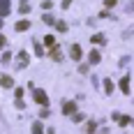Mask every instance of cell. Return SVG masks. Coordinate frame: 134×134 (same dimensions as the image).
I'll use <instances>...</instances> for the list:
<instances>
[{"instance_id": "cb8c5ba5", "label": "cell", "mask_w": 134, "mask_h": 134, "mask_svg": "<svg viewBox=\"0 0 134 134\" xmlns=\"http://www.w3.org/2000/svg\"><path fill=\"white\" fill-rule=\"evenodd\" d=\"M116 2H118V0H104V7H113Z\"/></svg>"}, {"instance_id": "277c9868", "label": "cell", "mask_w": 134, "mask_h": 134, "mask_svg": "<svg viewBox=\"0 0 134 134\" xmlns=\"http://www.w3.org/2000/svg\"><path fill=\"white\" fill-rule=\"evenodd\" d=\"M69 55H72V60H76V63L81 60L83 51H81V46H79V44H72V49H69Z\"/></svg>"}, {"instance_id": "44dd1931", "label": "cell", "mask_w": 134, "mask_h": 134, "mask_svg": "<svg viewBox=\"0 0 134 134\" xmlns=\"http://www.w3.org/2000/svg\"><path fill=\"white\" fill-rule=\"evenodd\" d=\"M42 21H44V23H55V21H53V16H51V14H44V16H42Z\"/></svg>"}, {"instance_id": "8fae6325", "label": "cell", "mask_w": 134, "mask_h": 134, "mask_svg": "<svg viewBox=\"0 0 134 134\" xmlns=\"http://www.w3.org/2000/svg\"><path fill=\"white\" fill-rule=\"evenodd\" d=\"M102 86H104V93H107V95L113 93V81H111V79H104V81H102Z\"/></svg>"}, {"instance_id": "9a60e30c", "label": "cell", "mask_w": 134, "mask_h": 134, "mask_svg": "<svg viewBox=\"0 0 134 134\" xmlns=\"http://www.w3.org/2000/svg\"><path fill=\"white\" fill-rule=\"evenodd\" d=\"M95 130H97V122H95V120H88V125H86V132H88V134H93Z\"/></svg>"}, {"instance_id": "ba28073f", "label": "cell", "mask_w": 134, "mask_h": 134, "mask_svg": "<svg viewBox=\"0 0 134 134\" xmlns=\"http://www.w3.org/2000/svg\"><path fill=\"white\" fill-rule=\"evenodd\" d=\"M14 28H16L19 32H26V30H30V21H28V19H23V21H19Z\"/></svg>"}, {"instance_id": "9c48e42d", "label": "cell", "mask_w": 134, "mask_h": 134, "mask_svg": "<svg viewBox=\"0 0 134 134\" xmlns=\"http://www.w3.org/2000/svg\"><path fill=\"white\" fill-rule=\"evenodd\" d=\"M0 83H2L5 88H12V86H14V79H12V76H7V74H0Z\"/></svg>"}, {"instance_id": "4316f807", "label": "cell", "mask_w": 134, "mask_h": 134, "mask_svg": "<svg viewBox=\"0 0 134 134\" xmlns=\"http://www.w3.org/2000/svg\"><path fill=\"white\" fill-rule=\"evenodd\" d=\"M0 30H2V21H0Z\"/></svg>"}, {"instance_id": "d6986e66", "label": "cell", "mask_w": 134, "mask_h": 134, "mask_svg": "<svg viewBox=\"0 0 134 134\" xmlns=\"http://www.w3.org/2000/svg\"><path fill=\"white\" fill-rule=\"evenodd\" d=\"M51 55H53L55 60H63V53L58 51V46H53V51H51Z\"/></svg>"}, {"instance_id": "7a4b0ae2", "label": "cell", "mask_w": 134, "mask_h": 134, "mask_svg": "<svg viewBox=\"0 0 134 134\" xmlns=\"http://www.w3.org/2000/svg\"><path fill=\"white\" fill-rule=\"evenodd\" d=\"M28 60H30V55L26 51H21V53L16 55V69H26L28 67Z\"/></svg>"}, {"instance_id": "2e32d148", "label": "cell", "mask_w": 134, "mask_h": 134, "mask_svg": "<svg viewBox=\"0 0 134 134\" xmlns=\"http://www.w3.org/2000/svg\"><path fill=\"white\" fill-rule=\"evenodd\" d=\"M0 60H2V65H7V63L12 60V53H9V51H5V53L0 55Z\"/></svg>"}, {"instance_id": "6da1fadb", "label": "cell", "mask_w": 134, "mask_h": 134, "mask_svg": "<svg viewBox=\"0 0 134 134\" xmlns=\"http://www.w3.org/2000/svg\"><path fill=\"white\" fill-rule=\"evenodd\" d=\"M30 86V83H28ZM32 88V86H30ZM32 97H35V102L37 104H42V109H46V104H49V95L44 93V90H40V88H32Z\"/></svg>"}, {"instance_id": "7c38bea8", "label": "cell", "mask_w": 134, "mask_h": 134, "mask_svg": "<svg viewBox=\"0 0 134 134\" xmlns=\"http://www.w3.org/2000/svg\"><path fill=\"white\" fill-rule=\"evenodd\" d=\"M19 12H21V14L30 12V2H28V0H21V2H19Z\"/></svg>"}, {"instance_id": "5b68a950", "label": "cell", "mask_w": 134, "mask_h": 134, "mask_svg": "<svg viewBox=\"0 0 134 134\" xmlns=\"http://www.w3.org/2000/svg\"><path fill=\"white\" fill-rule=\"evenodd\" d=\"M9 12H12V2H9V0H0V19L7 16Z\"/></svg>"}, {"instance_id": "83f0119b", "label": "cell", "mask_w": 134, "mask_h": 134, "mask_svg": "<svg viewBox=\"0 0 134 134\" xmlns=\"http://www.w3.org/2000/svg\"><path fill=\"white\" fill-rule=\"evenodd\" d=\"M49 134H53V130H49Z\"/></svg>"}, {"instance_id": "5bb4252c", "label": "cell", "mask_w": 134, "mask_h": 134, "mask_svg": "<svg viewBox=\"0 0 134 134\" xmlns=\"http://www.w3.org/2000/svg\"><path fill=\"white\" fill-rule=\"evenodd\" d=\"M90 42H93V44H104V42H107V37H104V35H93V37H90Z\"/></svg>"}, {"instance_id": "603a6c76", "label": "cell", "mask_w": 134, "mask_h": 134, "mask_svg": "<svg viewBox=\"0 0 134 134\" xmlns=\"http://www.w3.org/2000/svg\"><path fill=\"white\" fill-rule=\"evenodd\" d=\"M42 9H51V0H44L42 2Z\"/></svg>"}, {"instance_id": "30bf717a", "label": "cell", "mask_w": 134, "mask_h": 134, "mask_svg": "<svg viewBox=\"0 0 134 134\" xmlns=\"http://www.w3.org/2000/svg\"><path fill=\"white\" fill-rule=\"evenodd\" d=\"M120 90L125 95H130V76H122L120 79Z\"/></svg>"}, {"instance_id": "3957f363", "label": "cell", "mask_w": 134, "mask_h": 134, "mask_svg": "<svg viewBox=\"0 0 134 134\" xmlns=\"http://www.w3.org/2000/svg\"><path fill=\"white\" fill-rule=\"evenodd\" d=\"M111 118H113V120L118 122V125H120V127H127V125H130V122H132V118H130V116H120V113H118V111H116V113H111Z\"/></svg>"}, {"instance_id": "8992f818", "label": "cell", "mask_w": 134, "mask_h": 134, "mask_svg": "<svg viewBox=\"0 0 134 134\" xmlns=\"http://www.w3.org/2000/svg\"><path fill=\"white\" fill-rule=\"evenodd\" d=\"M99 60H102V55H99V49H93V51L88 53V63H90V65H97Z\"/></svg>"}, {"instance_id": "4fadbf2b", "label": "cell", "mask_w": 134, "mask_h": 134, "mask_svg": "<svg viewBox=\"0 0 134 134\" xmlns=\"http://www.w3.org/2000/svg\"><path fill=\"white\" fill-rule=\"evenodd\" d=\"M32 134H44V125L42 122H32Z\"/></svg>"}, {"instance_id": "e0dca14e", "label": "cell", "mask_w": 134, "mask_h": 134, "mask_svg": "<svg viewBox=\"0 0 134 134\" xmlns=\"http://www.w3.org/2000/svg\"><path fill=\"white\" fill-rule=\"evenodd\" d=\"M44 44H46V46H55V40H53V35H46V37H44Z\"/></svg>"}, {"instance_id": "484cf974", "label": "cell", "mask_w": 134, "mask_h": 134, "mask_svg": "<svg viewBox=\"0 0 134 134\" xmlns=\"http://www.w3.org/2000/svg\"><path fill=\"white\" fill-rule=\"evenodd\" d=\"M69 5H72V0H63V9H67Z\"/></svg>"}, {"instance_id": "ac0fdd59", "label": "cell", "mask_w": 134, "mask_h": 134, "mask_svg": "<svg viewBox=\"0 0 134 134\" xmlns=\"http://www.w3.org/2000/svg\"><path fill=\"white\" fill-rule=\"evenodd\" d=\"M55 28H58L60 32H65V30H67V23H65V21H55Z\"/></svg>"}, {"instance_id": "52a82bcc", "label": "cell", "mask_w": 134, "mask_h": 134, "mask_svg": "<svg viewBox=\"0 0 134 134\" xmlns=\"http://www.w3.org/2000/svg\"><path fill=\"white\" fill-rule=\"evenodd\" d=\"M63 113H65V116L76 113V102H65V104H63Z\"/></svg>"}, {"instance_id": "d4e9b609", "label": "cell", "mask_w": 134, "mask_h": 134, "mask_svg": "<svg viewBox=\"0 0 134 134\" xmlns=\"http://www.w3.org/2000/svg\"><path fill=\"white\" fill-rule=\"evenodd\" d=\"M5 44H7V37H5V35H0V49H2Z\"/></svg>"}, {"instance_id": "7402d4cb", "label": "cell", "mask_w": 134, "mask_h": 134, "mask_svg": "<svg viewBox=\"0 0 134 134\" xmlns=\"http://www.w3.org/2000/svg\"><path fill=\"white\" fill-rule=\"evenodd\" d=\"M23 93H26L23 88H16V90H14V95H16V99H23Z\"/></svg>"}, {"instance_id": "ffe728a7", "label": "cell", "mask_w": 134, "mask_h": 134, "mask_svg": "<svg viewBox=\"0 0 134 134\" xmlns=\"http://www.w3.org/2000/svg\"><path fill=\"white\" fill-rule=\"evenodd\" d=\"M72 120L74 122H83V113H72Z\"/></svg>"}]
</instances>
